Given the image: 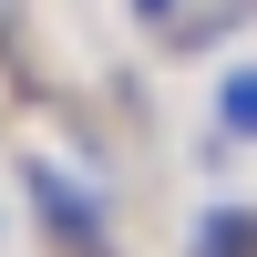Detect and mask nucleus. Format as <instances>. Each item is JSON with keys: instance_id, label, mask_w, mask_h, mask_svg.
Instances as JSON below:
<instances>
[{"instance_id": "f257e3e1", "label": "nucleus", "mask_w": 257, "mask_h": 257, "mask_svg": "<svg viewBox=\"0 0 257 257\" xmlns=\"http://www.w3.org/2000/svg\"><path fill=\"white\" fill-rule=\"evenodd\" d=\"M21 196H31V216H41V237H52L62 257H113V226H103V206H93V185L82 175H62V165H21Z\"/></svg>"}, {"instance_id": "7ed1b4c3", "label": "nucleus", "mask_w": 257, "mask_h": 257, "mask_svg": "<svg viewBox=\"0 0 257 257\" xmlns=\"http://www.w3.org/2000/svg\"><path fill=\"white\" fill-rule=\"evenodd\" d=\"M196 257H257V206H206L196 216Z\"/></svg>"}, {"instance_id": "f03ea898", "label": "nucleus", "mask_w": 257, "mask_h": 257, "mask_svg": "<svg viewBox=\"0 0 257 257\" xmlns=\"http://www.w3.org/2000/svg\"><path fill=\"white\" fill-rule=\"evenodd\" d=\"M216 144H257V62L216 72Z\"/></svg>"}, {"instance_id": "20e7f679", "label": "nucleus", "mask_w": 257, "mask_h": 257, "mask_svg": "<svg viewBox=\"0 0 257 257\" xmlns=\"http://www.w3.org/2000/svg\"><path fill=\"white\" fill-rule=\"evenodd\" d=\"M134 21H155V31H175V21H185V0H134Z\"/></svg>"}]
</instances>
